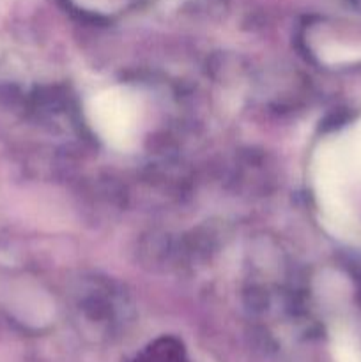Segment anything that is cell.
<instances>
[{
	"label": "cell",
	"mask_w": 361,
	"mask_h": 362,
	"mask_svg": "<svg viewBox=\"0 0 361 362\" xmlns=\"http://www.w3.org/2000/svg\"><path fill=\"white\" fill-rule=\"evenodd\" d=\"M343 141H345V148L347 154H349L353 172L361 173V122H357L354 129L347 136H343Z\"/></svg>",
	"instance_id": "277c9868"
},
{
	"label": "cell",
	"mask_w": 361,
	"mask_h": 362,
	"mask_svg": "<svg viewBox=\"0 0 361 362\" xmlns=\"http://www.w3.org/2000/svg\"><path fill=\"white\" fill-rule=\"evenodd\" d=\"M87 117L92 129L108 147L126 152L140 136V105L130 88L112 87L88 99Z\"/></svg>",
	"instance_id": "7a4b0ae2"
},
{
	"label": "cell",
	"mask_w": 361,
	"mask_h": 362,
	"mask_svg": "<svg viewBox=\"0 0 361 362\" xmlns=\"http://www.w3.org/2000/svg\"><path fill=\"white\" fill-rule=\"evenodd\" d=\"M314 189L322 225L338 239L361 244V223L347 200V184L354 175L343 136L322 141L311 163Z\"/></svg>",
	"instance_id": "6da1fadb"
},
{
	"label": "cell",
	"mask_w": 361,
	"mask_h": 362,
	"mask_svg": "<svg viewBox=\"0 0 361 362\" xmlns=\"http://www.w3.org/2000/svg\"><path fill=\"white\" fill-rule=\"evenodd\" d=\"M321 57L328 64H345L361 60V46H347L331 42L321 49Z\"/></svg>",
	"instance_id": "3957f363"
}]
</instances>
